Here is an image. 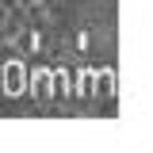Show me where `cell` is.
Returning <instances> with one entry per match:
<instances>
[{"label":"cell","instance_id":"1","mask_svg":"<svg viewBox=\"0 0 153 153\" xmlns=\"http://www.w3.org/2000/svg\"><path fill=\"white\" fill-rule=\"evenodd\" d=\"M0 92L4 96H23L27 92V65L23 61H4L0 65Z\"/></svg>","mask_w":153,"mask_h":153},{"label":"cell","instance_id":"2","mask_svg":"<svg viewBox=\"0 0 153 153\" xmlns=\"http://www.w3.org/2000/svg\"><path fill=\"white\" fill-rule=\"evenodd\" d=\"M27 92L35 96L38 103L42 100H54V76H50V69H27Z\"/></svg>","mask_w":153,"mask_h":153},{"label":"cell","instance_id":"3","mask_svg":"<svg viewBox=\"0 0 153 153\" xmlns=\"http://www.w3.org/2000/svg\"><path fill=\"white\" fill-rule=\"evenodd\" d=\"M96 69H80V73H73V96H84V100H88V96L96 92Z\"/></svg>","mask_w":153,"mask_h":153},{"label":"cell","instance_id":"4","mask_svg":"<svg viewBox=\"0 0 153 153\" xmlns=\"http://www.w3.org/2000/svg\"><path fill=\"white\" fill-rule=\"evenodd\" d=\"M50 76H54V100L73 96V73L69 69H50Z\"/></svg>","mask_w":153,"mask_h":153}]
</instances>
